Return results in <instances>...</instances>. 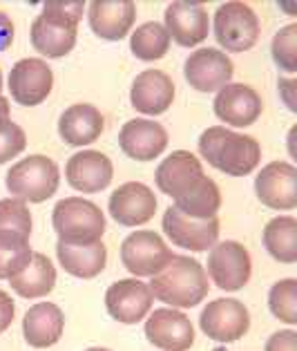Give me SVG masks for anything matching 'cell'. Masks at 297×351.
I'll use <instances>...</instances> for the list:
<instances>
[{"instance_id": "33", "label": "cell", "mask_w": 297, "mask_h": 351, "mask_svg": "<svg viewBox=\"0 0 297 351\" xmlns=\"http://www.w3.org/2000/svg\"><path fill=\"white\" fill-rule=\"evenodd\" d=\"M270 54L279 70L291 76L297 72V23H288L275 34L270 43Z\"/></svg>"}, {"instance_id": "41", "label": "cell", "mask_w": 297, "mask_h": 351, "mask_svg": "<svg viewBox=\"0 0 297 351\" xmlns=\"http://www.w3.org/2000/svg\"><path fill=\"white\" fill-rule=\"evenodd\" d=\"M10 121V101L0 94V125Z\"/></svg>"}, {"instance_id": "5", "label": "cell", "mask_w": 297, "mask_h": 351, "mask_svg": "<svg viewBox=\"0 0 297 351\" xmlns=\"http://www.w3.org/2000/svg\"><path fill=\"white\" fill-rule=\"evenodd\" d=\"M212 32L226 52H248L259 38V19L246 3H224L215 12Z\"/></svg>"}, {"instance_id": "19", "label": "cell", "mask_w": 297, "mask_h": 351, "mask_svg": "<svg viewBox=\"0 0 297 351\" xmlns=\"http://www.w3.org/2000/svg\"><path fill=\"white\" fill-rule=\"evenodd\" d=\"M137 5L132 0H92L88 3L90 29L103 40H121L132 32Z\"/></svg>"}, {"instance_id": "36", "label": "cell", "mask_w": 297, "mask_h": 351, "mask_svg": "<svg viewBox=\"0 0 297 351\" xmlns=\"http://www.w3.org/2000/svg\"><path fill=\"white\" fill-rule=\"evenodd\" d=\"M27 148V134L14 121L0 125V164H7Z\"/></svg>"}, {"instance_id": "6", "label": "cell", "mask_w": 297, "mask_h": 351, "mask_svg": "<svg viewBox=\"0 0 297 351\" xmlns=\"http://www.w3.org/2000/svg\"><path fill=\"white\" fill-rule=\"evenodd\" d=\"M172 251L155 230H134L121 244V262L134 278H155L172 262Z\"/></svg>"}, {"instance_id": "23", "label": "cell", "mask_w": 297, "mask_h": 351, "mask_svg": "<svg viewBox=\"0 0 297 351\" xmlns=\"http://www.w3.org/2000/svg\"><path fill=\"white\" fill-rule=\"evenodd\" d=\"M105 130V119L92 104H74L58 119V134L67 145L83 148L94 143Z\"/></svg>"}, {"instance_id": "29", "label": "cell", "mask_w": 297, "mask_h": 351, "mask_svg": "<svg viewBox=\"0 0 297 351\" xmlns=\"http://www.w3.org/2000/svg\"><path fill=\"white\" fill-rule=\"evenodd\" d=\"M264 246L277 262H297V219L291 215H279L264 226Z\"/></svg>"}, {"instance_id": "16", "label": "cell", "mask_w": 297, "mask_h": 351, "mask_svg": "<svg viewBox=\"0 0 297 351\" xmlns=\"http://www.w3.org/2000/svg\"><path fill=\"white\" fill-rule=\"evenodd\" d=\"M170 40L181 47H197L210 34V16L206 7L188 0H177L166 7V23Z\"/></svg>"}, {"instance_id": "25", "label": "cell", "mask_w": 297, "mask_h": 351, "mask_svg": "<svg viewBox=\"0 0 297 351\" xmlns=\"http://www.w3.org/2000/svg\"><path fill=\"white\" fill-rule=\"evenodd\" d=\"M79 27L38 14L31 23V45L47 58H63L74 49Z\"/></svg>"}, {"instance_id": "32", "label": "cell", "mask_w": 297, "mask_h": 351, "mask_svg": "<svg viewBox=\"0 0 297 351\" xmlns=\"http://www.w3.org/2000/svg\"><path fill=\"white\" fill-rule=\"evenodd\" d=\"M268 309L277 320L286 322L288 327L297 324V280L284 278L270 287Z\"/></svg>"}, {"instance_id": "13", "label": "cell", "mask_w": 297, "mask_h": 351, "mask_svg": "<svg viewBox=\"0 0 297 351\" xmlns=\"http://www.w3.org/2000/svg\"><path fill=\"white\" fill-rule=\"evenodd\" d=\"M146 338L161 351H190L194 345V327L190 318L179 309H155L148 313Z\"/></svg>"}, {"instance_id": "34", "label": "cell", "mask_w": 297, "mask_h": 351, "mask_svg": "<svg viewBox=\"0 0 297 351\" xmlns=\"http://www.w3.org/2000/svg\"><path fill=\"white\" fill-rule=\"evenodd\" d=\"M31 213L29 204L16 197H7L0 199V230H10V233H18L23 237L31 235Z\"/></svg>"}, {"instance_id": "20", "label": "cell", "mask_w": 297, "mask_h": 351, "mask_svg": "<svg viewBox=\"0 0 297 351\" xmlns=\"http://www.w3.org/2000/svg\"><path fill=\"white\" fill-rule=\"evenodd\" d=\"M175 81L164 70H146L134 79L130 88V101L139 114L159 117L168 112L170 106L175 104Z\"/></svg>"}, {"instance_id": "14", "label": "cell", "mask_w": 297, "mask_h": 351, "mask_svg": "<svg viewBox=\"0 0 297 351\" xmlns=\"http://www.w3.org/2000/svg\"><path fill=\"white\" fill-rule=\"evenodd\" d=\"M155 304L150 287L137 278L118 280L105 291V309L116 322L137 324L143 318H148Z\"/></svg>"}, {"instance_id": "18", "label": "cell", "mask_w": 297, "mask_h": 351, "mask_svg": "<svg viewBox=\"0 0 297 351\" xmlns=\"http://www.w3.org/2000/svg\"><path fill=\"white\" fill-rule=\"evenodd\" d=\"M65 179L74 191L83 195L101 193L112 184L114 166L107 155L99 150H81L65 164Z\"/></svg>"}, {"instance_id": "37", "label": "cell", "mask_w": 297, "mask_h": 351, "mask_svg": "<svg viewBox=\"0 0 297 351\" xmlns=\"http://www.w3.org/2000/svg\"><path fill=\"white\" fill-rule=\"evenodd\" d=\"M266 351H297V333L295 329L275 331L266 340Z\"/></svg>"}, {"instance_id": "28", "label": "cell", "mask_w": 297, "mask_h": 351, "mask_svg": "<svg viewBox=\"0 0 297 351\" xmlns=\"http://www.w3.org/2000/svg\"><path fill=\"white\" fill-rule=\"evenodd\" d=\"M172 206L185 213L188 217H197V219L217 217L219 208H222V191H219V186L210 177L203 175L188 193L177 197Z\"/></svg>"}, {"instance_id": "11", "label": "cell", "mask_w": 297, "mask_h": 351, "mask_svg": "<svg viewBox=\"0 0 297 351\" xmlns=\"http://www.w3.org/2000/svg\"><path fill=\"white\" fill-rule=\"evenodd\" d=\"M255 195L266 208H297V168L288 161H270L255 177Z\"/></svg>"}, {"instance_id": "12", "label": "cell", "mask_w": 297, "mask_h": 351, "mask_svg": "<svg viewBox=\"0 0 297 351\" xmlns=\"http://www.w3.org/2000/svg\"><path fill=\"white\" fill-rule=\"evenodd\" d=\"M235 65L226 52L215 47H199L188 56L183 76L197 92H219L231 83Z\"/></svg>"}, {"instance_id": "30", "label": "cell", "mask_w": 297, "mask_h": 351, "mask_svg": "<svg viewBox=\"0 0 297 351\" xmlns=\"http://www.w3.org/2000/svg\"><path fill=\"white\" fill-rule=\"evenodd\" d=\"M130 49L139 61L146 63L164 58L170 49V36L166 27L157 21H148L139 25L130 36Z\"/></svg>"}, {"instance_id": "4", "label": "cell", "mask_w": 297, "mask_h": 351, "mask_svg": "<svg viewBox=\"0 0 297 351\" xmlns=\"http://www.w3.org/2000/svg\"><path fill=\"white\" fill-rule=\"evenodd\" d=\"M5 184L16 199H23L25 204H42L58 191L61 170L54 159L29 155L7 170Z\"/></svg>"}, {"instance_id": "1", "label": "cell", "mask_w": 297, "mask_h": 351, "mask_svg": "<svg viewBox=\"0 0 297 351\" xmlns=\"http://www.w3.org/2000/svg\"><path fill=\"white\" fill-rule=\"evenodd\" d=\"M199 155L219 173L246 177L259 166L261 145L248 134L228 130L226 125H212L199 136Z\"/></svg>"}, {"instance_id": "2", "label": "cell", "mask_w": 297, "mask_h": 351, "mask_svg": "<svg viewBox=\"0 0 297 351\" xmlns=\"http://www.w3.org/2000/svg\"><path fill=\"white\" fill-rule=\"evenodd\" d=\"M148 287L155 300H161L170 309H192L208 298L210 280L201 262L175 255L172 262L152 278Z\"/></svg>"}, {"instance_id": "38", "label": "cell", "mask_w": 297, "mask_h": 351, "mask_svg": "<svg viewBox=\"0 0 297 351\" xmlns=\"http://www.w3.org/2000/svg\"><path fill=\"white\" fill-rule=\"evenodd\" d=\"M277 90L286 108L291 110V112H297V79L295 76H279Z\"/></svg>"}, {"instance_id": "39", "label": "cell", "mask_w": 297, "mask_h": 351, "mask_svg": "<svg viewBox=\"0 0 297 351\" xmlns=\"http://www.w3.org/2000/svg\"><path fill=\"white\" fill-rule=\"evenodd\" d=\"M14 315H16L14 298L7 293V291L0 289V333H3L14 322Z\"/></svg>"}, {"instance_id": "17", "label": "cell", "mask_w": 297, "mask_h": 351, "mask_svg": "<svg viewBox=\"0 0 297 351\" xmlns=\"http://www.w3.org/2000/svg\"><path fill=\"white\" fill-rule=\"evenodd\" d=\"M217 119H222L226 125L248 128L264 112L259 94L246 83H228L226 88L217 92L212 104Z\"/></svg>"}, {"instance_id": "40", "label": "cell", "mask_w": 297, "mask_h": 351, "mask_svg": "<svg viewBox=\"0 0 297 351\" xmlns=\"http://www.w3.org/2000/svg\"><path fill=\"white\" fill-rule=\"evenodd\" d=\"M14 36H16V27H14L12 19L0 10V52H5L7 47H12Z\"/></svg>"}, {"instance_id": "7", "label": "cell", "mask_w": 297, "mask_h": 351, "mask_svg": "<svg viewBox=\"0 0 297 351\" xmlns=\"http://www.w3.org/2000/svg\"><path fill=\"white\" fill-rule=\"evenodd\" d=\"M253 273V260L248 248L235 239L217 242L208 253V269L206 276L215 282V287L222 291H240L248 285Z\"/></svg>"}, {"instance_id": "9", "label": "cell", "mask_w": 297, "mask_h": 351, "mask_svg": "<svg viewBox=\"0 0 297 351\" xmlns=\"http://www.w3.org/2000/svg\"><path fill=\"white\" fill-rule=\"evenodd\" d=\"M161 226H164L166 237L175 246H181L192 253L210 251L219 242V228H222L217 217H208V219L188 217L177 206L166 208Z\"/></svg>"}, {"instance_id": "26", "label": "cell", "mask_w": 297, "mask_h": 351, "mask_svg": "<svg viewBox=\"0 0 297 351\" xmlns=\"http://www.w3.org/2000/svg\"><path fill=\"white\" fill-rule=\"evenodd\" d=\"M58 262L65 273L79 280H94L101 276L107 264V248L103 242L94 244H56Z\"/></svg>"}, {"instance_id": "43", "label": "cell", "mask_w": 297, "mask_h": 351, "mask_svg": "<svg viewBox=\"0 0 297 351\" xmlns=\"http://www.w3.org/2000/svg\"><path fill=\"white\" fill-rule=\"evenodd\" d=\"M0 92H3V70H0Z\"/></svg>"}, {"instance_id": "35", "label": "cell", "mask_w": 297, "mask_h": 351, "mask_svg": "<svg viewBox=\"0 0 297 351\" xmlns=\"http://www.w3.org/2000/svg\"><path fill=\"white\" fill-rule=\"evenodd\" d=\"M85 12H88V3H85V0H47V3L42 5L40 14H45L54 21L76 25V27H79Z\"/></svg>"}, {"instance_id": "42", "label": "cell", "mask_w": 297, "mask_h": 351, "mask_svg": "<svg viewBox=\"0 0 297 351\" xmlns=\"http://www.w3.org/2000/svg\"><path fill=\"white\" fill-rule=\"evenodd\" d=\"M85 351H109V349H103V347H90V349H85Z\"/></svg>"}, {"instance_id": "22", "label": "cell", "mask_w": 297, "mask_h": 351, "mask_svg": "<svg viewBox=\"0 0 297 351\" xmlns=\"http://www.w3.org/2000/svg\"><path fill=\"white\" fill-rule=\"evenodd\" d=\"M203 177V168L197 155H192L188 150H175L172 155H168L157 168V188L164 195L181 197L183 193H188L190 188Z\"/></svg>"}, {"instance_id": "27", "label": "cell", "mask_w": 297, "mask_h": 351, "mask_svg": "<svg viewBox=\"0 0 297 351\" xmlns=\"http://www.w3.org/2000/svg\"><path fill=\"white\" fill-rule=\"evenodd\" d=\"M12 289L25 300L31 298H45L54 291L56 287V267L52 260L42 253H34L31 262L27 264V269L18 273L16 278L10 280Z\"/></svg>"}, {"instance_id": "15", "label": "cell", "mask_w": 297, "mask_h": 351, "mask_svg": "<svg viewBox=\"0 0 297 351\" xmlns=\"http://www.w3.org/2000/svg\"><path fill=\"white\" fill-rule=\"evenodd\" d=\"M107 210L116 224L143 226L155 217L157 195L146 184L127 182V184H121L112 195H109Z\"/></svg>"}, {"instance_id": "21", "label": "cell", "mask_w": 297, "mask_h": 351, "mask_svg": "<svg viewBox=\"0 0 297 351\" xmlns=\"http://www.w3.org/2000/svg\"><path fill=\"white\" fill-rule=\"evenodd\" d=\"M118 145L134 161H152L168 148V132L152 119H132L118 132Z\"/></svg>"}, {"instance_id": "3", "label": "cell", "mask_w": 297, "mask_h": 351, "mask_svg": "<svg viewBox=\"0 0 297 351\" xmlns=\"http://www.w3.org/2000/svg\"><path fill=\"white\" fill-rule=\"evenodd\" d=\"M52 226L58 242L94 244L105 233V215L94 202L83 197H65L54 206Z\"/></svg>"}, {"instance_id": "31", "label": "cell", "mask_w": 297, "mask_h": 351, "mask_svg": "<svg viewBox=\"0 0 297 351\" xmlns=\"http://www.w3.org/2000/svg\"><path fill=\"white\" fill-rule=\"evenodd\" d=\"M31 255L34 251L29 246V237L0 230V280L10 282L23 273L31 262Z\"/></svg>"}, {"instance_id": "24", "label": "cell", "mask_w": 297, "mask_h": 351, "mask_svg": "<svg viewBox=\"0 0 297 351\" xmlns=\"http://www.w3.org/2000/svg\"><path fill=\"white\" fill-rule=\"evenodd\" d=\"M65 315L61 306L54 302H38L25 313L23 336L25 342L34 349H49L63 338Z\"/></svg>"}, {"instance_id": "10", "label": "cell", "mask_w": 297, "mask_h": 351, "mask_svg": "<svg viewBox=\"0 0 297 351\" xmlns=\"http://www.w3.org/2000/svg\"><path fill=\"white\" fill-rule=\"evenodd\" d=\"M7 88L18 106L36 108L54 90V72L42 58H21L12 67Z\"/></svg>"}, {"instance_id": "8", "label": "cell", "mask_w": 297, "mask_h": 351, "mask_svg": "<svg viewBox=\"0 0 297 351\" xmlns=\"http://www.w3.org/2000/svg\"><path fill=\"white\" fill-rule=\"evenodd\" d=\"M199 327L215 342H237L250 329V313L246 304L235 298L212 300L199 315Z\"/></svg>"}]
</instances>
